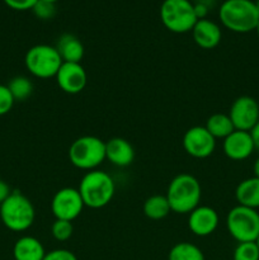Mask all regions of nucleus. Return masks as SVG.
Segmentation results:
<instances>
[{"mask_svg":"<svg viewBox=\"0 0 259 260\" xmlns=\"http://www.w3.org/2000/svg\"><path fill=\"white\" fill-rule=\"evenodd\" d=\"M167 198L172 212L188 215L200 206L202 188L193 175L182 173L172 179L168 185Z\"/></svg>","mask_w":259,"mask_h":260,"instance_id":"nucleus-1","label":"nucleus"},{"mask_svg":"<svg viewBox=\"0 0 259 260\" xmlns=\"http://www.w3.org/2000/svg\"><path fill=\"white\" fill-rule=\"evenodd\" d=\"M78 190L85 207L98 210L111 202L116 192V184L108 173L95 169L81 178Z\"/></svg>","mask_w":259,"mask_h":260,"instance_id":"nucleus-2","label":"nucleus"},{"mask_svg":"<svg viewBox=\"0 0 259 260\" xmlns=\"http://www.w3.org/2000/svg\"><path fill=\"white\" fill-rule=\"evenodd\" d=\"M223 27L236 33H248L256 28L259 10L251 0H225L218 10Z\"/></svg>","mask_w":259,"mask_h":260,"instance_id":"nucleus-3","label":"nucleus"},{"mask_svg":"<svg viewBox=\"0 0 259 260\" xmlns=\"http://www.w3.org/2000/svg\"><path fill=\"white\" fill-rule=\"evenodd\" d=\"M0 218L8 230L23 233L35 222L36 211L33 203L24 194L14 190L0 205Z\"/></svg>","mask_w":259,"mask_h":260,"instance_id":"nucleus-4","label":"nucleus"},{"mask_svg":"<svg viewBox=\"0 0 259 260\" xmlns=\"http://www.w3.org/2000/svg\"><path fill=\"white\" fill-rule=\"evenodd\" d=\"M69 160L81 170H95L106 160V142L95 136H81L69 147Z\"/></svg>","mask_w":259,"mask_h":260,"instance_id":"nucleus-5","label":"nucleus"},{"mask_svg":"<svg viewBox=\"0 0 259 260\" xmlns=\"http://www.w3.org/2000/svg\"><path fill=\"white\" fill-rule=\"evenodd\" d=\"M160 19L167 29L174 33L190 32L198 20L189 0H164L160 7Z\"/></svg>","mask_w":259,"mask_h":260,"instance_id":"nucleus-6","label":"nucleus"},{"mask_svg":"<svg viewBox=\"0 0 259 260\" xmlns=\"http://www.w3.org/2000/svg\"><path fill=\"white\" fill-rule=\"evenodd\" d=\"M226 228L238 243L256 241L259 236V213L254 208L235 206L226 216Z\"/></svg>","mask_w":259,"mask_h":260,"instance_id":"nucleus-7","label":"nucleus"},{"mask_svg":"<svg viewBox=\"0 0 259 260\" xmlns=\"http://www.w3.org/2000/svg\"><path fill=\"white\" fill-rule=\"evenodd\" d=\"M27 70L38 79L55 78L62 65L55 46L36 45L27 51L24 57Z\"/></svg>","mask_w":259,"mask_h":260,"instance_id":"nucleus-8","label":"nucleus"},{"mask_svg":"<svg viewBox=\"0 0 259 260\" xmlns=\"http://www.w3.org/2000/svg\"><path fill=\"white\" fill-rule=\"evenodd\" d=\"M85 207L78 189L71 187L57 190L51 201V211L56 220L74 221Z\"/></svg>","mask_w":259,"mask_h":260,"instance_id":"nucleus-9","label":"nucleus"},{"mask_svg":"<svg viewBox=\"0 0 259 260\" xmlns=\"http://www.w3.org/2000/svg\"><path fill=\"white\" fill-rule=\"evenodd\" d=\"M229 117L235 129L250 132L259 122V104L251 96H239L231 104Z\"/></svg>","mask_w":259,"mask_h":260,"instance_id":"nucleus-10","label":"nucleus"},{"mask_svg":"<svg viewBox=\"0 0 259 260\" xmlns=\"http://www.w3.org/2000/svg\"><path fill=\"white\" fill-rule=\"evenodd\" d=\"M183 147L189 156L206 159L216 149V139L206 129L205 126L190 127L183 136Z\"/></svg>","mask_w":259,"mask_h":260,"instance_id":"nucleus-11","label":"nucleus"},{"mask_svg":"<svg viewBox=\"0 0 259 260\" xmlns=\"http://www.w3.org/2000/svg\"><path fill=\"white\" fill-rule=\"evenodd\" d=\"M55 78L61 90L68 94H79L88 83V75L80 62H62Z\"/></svg>","mask_w":259,"mask_h":260,"instance_id":"nucleus-12","label":"nucleus"},{"mask_svg":"<svg viewBox=\"0 0 259 260\" xmlns=\"http://www.w3.org/2000/svg\"><path fill=\"white\" fill-rule=\"evenodd\" d=\"M188 215V228L200 238H205L215 233L220 221L218 213L210 206H198Z\"/></svg>","mask_w":259,"mask_h":260,"instance_id":"nucleus-13","label":"nucleus"},{"mask_svg":"<svg viewBox=\"0 0 259 260\" xmlns=\"http://www.w3.org/2000/svg\"><path fill=\"white\" fill-rule=\"evenodd\" d=\"M222 149L229 159L241 161V160L248 159L253 154L255 146H254V141L250 132L235 129L233 134L229 135L223 140Z\"/></svg>","mask_w":259,"mask_h":260,"instance_id":"nucleus-14","label":"nucleus"},{"mask_svg":"<svg viewBox=\"0 0 259 260\" xmlns=\"http://www.w3.org/2000/svg\"><path fill=\"white\" fill-rule=\"evenodd\" d=\"M195 40L196 45L205 50H211L218 46L222 38V32L217 23L213 20L207 19H198L195 24L193 29L190 30Z\"/></svg>","mask_w":259,"mask_h":260,"instance_id":"nucleus-15","label":"nucleus"},{"mask_svg":"<svg viewBox=\"0 0 259 260\" xmlns=\"http://www.w3.org/2000/svg\"><path fill=\"white\" fill-rule=\"evenodd\" d=\"M106 159L118 168H126L134 162V146L122 137H113L106 142Z\"/></svg>","mask_w":259,"mask_h":260,"instance_id":"nucleus-16","label":"nucleus"},{"mask_svg":"<svg viewBox=\"0 0 259 260\" xmlns=\"http://www.w3.org/2000/svg\"><path fill=\"white\" fill-rule=\"evenodd\" d=\"M45 255V246L35 236H22L13 246L14 260H43Z\"/></svg>","mask_w":259,"mask_h":260,"instance_id":"nucleus-17","label":"nucleus"},{"mask_svg":"<svg viewBox=\"0 0 259 260\" xmlns=\"http://www.w3.org/2000/svg\"><path fill=\"white\" fill-rule=\"evenodd\" d=\"M56 50L62 62H80L84 57V46L76 36L63 33L56 42Z\"/></svg>","mask_w":259,"mask_h":260,"instance_id":"nucleus-18","label":"nucleus"},{"mask_svg":"<svg viewBox=\"0 0 259 260\" xmlns=\"http://www.w3.org/2000/svg\"><path fill=\"white\" fill-rule=\"evenodd\" d=\"M236 201L240 206L259 208V178L251 177L239 183L235 190Z\"/></svg>","mask_w":259,"mask_h":260,"instance_id":"nucleus-19","label":"nucleus"},{"mask_svg":"<svg viewBox=\"0 0 259 260\" xmlns=\"http://www.w3.org/2000/svg\"><path fill=\"white\" fill-rule=\"evenodd\" d=\"M205 127L215 139L225 140L229 135L235 131V127H234L230 117L225 113H215L208 117Z\"/></svg>","mask_w":259,"mask_h":260,"instance_id":"nucleus-20","label":"nucleus"},{"mask_svg":"<svg viewBox=\"0 0 259 260\" xmlns=\"http://www.w3.org/2000/svg\"><path fill=\"white\" fill-rule=\"evenodd\" d=\"M172 212L167 196L154 194L144 203V213L150 220H163Z\"/></svg>","mask_w":259,"mask_h":260,"instance_id":"nucleus-21","label":"nucleus"},{"mask_svg":"<svg viewBox=\"0 0 259 260\" xmlns=\"http://www.w3.org/2000/svg\"><path fill=\"white\" fill-rule=\"evenodd\" d=\"M168 260H205V255L197 245L183 241L170 249Z\"/></svg>","mask_w":259,"mask_h":260,"instance_id":"nucleus-22","label":"nucleus"},{"mask_svg":"<svg viewBox=\"0 0 259 260\" xmlns=\"http://www.w3.org/2000/svg\"><path fill=\"white\" fill-rule=\"evenodd\" d=\"M10 93L15 102L27 101L33 93V84L25 76H15L8 84Z\"/></svg>","mask_w":259,"mask_h":260,"instance_id":"nucleus-23","label":"nucleus"},{"mask_svg":"<svg viewBox=\"0 0 259 260\" xmlns=\"http://www.w3.org/2000/svg\"><path fill=\"white\" fill-rule=\"evenodd\" d=\"M234 260H259V248L255 241L239 243L234 250Z\"/></svg>","mask_w":259,"mask_h":260,"instance_id":"nucleus-24","label":"nucleus"},{"mask_svg":"<svg viewBox=\"0 0 259 260\" xmlns=\"http://www.w3.org/2000/svg\"><path fill=\"white\" fill-rule=\"evenodd\" d=\"M74 228L70 221L65 220H55V222L51 226V234L53 239L57 241H66L73 236Z\"/></svg>","mask_w":259,"mask_h":260,"instance_id":"nucleus-25","label":"nucleus"},{"mask_svg":"<svg viewBox=\"0 0 259 260\" xmlns=\"http://www.w3.org/2000/svg\"><path fill=\"white\" fill-rule=\"evenodd\" d=\"M32 12L35 13L36 17L40 18V19H51V18L55 17L56 14L55 3L46 2V0H38L35 4V7L32 8Z\"/></svg>","mask_w":259,"mask_h":260,"instance_id":"nucleus-26","label":"nucleus"},{"mask_svg":"<svg viewBox=\"0 0 259 260\" xmlns=\"http://www.w3.org/2000/svg\"><path fill=\"white\" fill-rule=\"evenodd\" d=\"M14 103L15 101L13 98L8 85L0 84V116H4V114L9 113L12 111Z\"/></svg>","mask_w":259,"mask_h":260,"instance_id":"nucleus-27","label":"nucleus"},{"mask_svg":"<svg viewBox=\"0 0 259 260\" xmlns=\"http://www.w3.org/2000/svg\"><path fill=\"white\" fill-rule=\"evenodd\" d=\"M43 260H78L75 254L66 249H55L46 253Z\"/></svg>","mask_w":259,"mask_h":260,"instance_id":"nucleus-28","label":"nucleus"},{"mask_svg":"<svg viewBox=\"0 0 259 260\" xmlns=\"http://www.w3.org/2000/svg\"><path fill=\"white\" fill-rule=\"evenodd\" d=\"M3 2L12 9L22 12V10H32L38 0H3Z\"/></svg>","mask_w":259,"mask_h":260,"instance_id":"nucleus-29","label":"nucleus"},{"mask_svg":"<svg viewBox=\"0 0 259 260\" xmlns=\"http://www.w3.org/2000/svg\"><path fill=\"white\" fill-rule=\"evenodd\" d=\"M193 7H195V13L197 19H205L207 17L210 8H207L203 4H195V3H193Z\"/></svg>","mask_w":259,"mask_h":260,"instance_id":"nucleus-30","label":"nucleus"},{"mask_svg":"<svg viewBox=\"0 0 259 260\" xmlns=\"http://www.w3.org/2000/svg\"><path fill=\"white\" fill-rule=\"evenodd\" d=\"M12 190H10V187L4 182V180L0 179V205L7 200L10 196Z\"/></svg>","mask_w":259,"mask_h":260,"instance_id":"nucleus-31","label":"nucleus"},{"mask_svg":"<svg viewBox=\"0 0 259 260\" xmlns=\"http://www.w3.org/2000/svg\"><path fill=\"white\" fill-rule=\"evenodd\" d=\"M250 134H251V137H253L254 146H255V149L259 150V122L255 124V127L251 129Z\"/></svg>","mask_w":259,"mask_h":260,"instance_id":"nucleus-32","label":"nucleus"},{"mask_svg":"<svg viewBox=\"0 0 259 260\" xmlns=\"http://www.w3.org/2000/svg\"><path fill=\"white\" fill-rule=\"evenodd\" d=\"M213 2H215V0H196L195 4H203L207 8H210L211 5L213 4Z\"/></svg>","mask_w":259,"mask_h":260,"instance_id":"nucleus-33","label":"nucleus"},{"mask_svg":"<svg viewBox=\"0 0 259 260\" xmlns=\"http://www.w3.org/2000/svg\"><path fill=\"white\" fill-rule=\"evenodd\" d=\"M253 172H254V177L259 178V157L255 160V162H254Z\"/></svg>","mask_w":259,"mask_h":260,"instance_id":"nucleus-34","label":"nucleus"},{"mask_svg":"<svg viewBox=\"0 0 259 260\" xmlns=\"http://www.w3.org/2000/svg\"><path fill=\"white\" fill-rule=\"evenodd\" d=\"M255 30H256V33H258V36H259V22H258V24H256V28H255Z\"/></svg>","mask_w":259,"mask_h":260,"instance_id":"nucleus-35","label":"nucleus"},{"mask_svg":"<svg viewBox=\"0 0 259 260\" xmlns=\"http://www.w3.org/2000/svg\"><path fill=\"white\" fill-rule=\"evenodd\" d=\"M255 5H256V8H258V10H259V0H256Z\"/></svg>","mask_w":259,"mask_h":260,"instance_id":"nucleus-36","label":"nucleus"},{"mask_svg":"<svg viewBox=\"0 0 259 260\" xmlns=\"http://www.w3.org/2000/svg\"><path fill=\"white\" fill-rule=\"evenodd\" d=\"M46 2H50V3H56L57 0H46Z\"/></svg>","mask_w":259,"mask_h":260,"instance_id":"nucleus-37","label":"nucleus"},{"mask_svg":"<svg viewBox=\"0 0 259 260\" xmlns=\"http://www.w3.org/2000/svg\"><path fill=\"white\" fill-rule=\"evenodd\" d=\"M255 243H256V245H258V248H259V236H258V239H256Z\"/></svg>","mask_w":259,"mask_h":260,"instance_id":"nucleus-38","label":"nucleus"}]
</instances>
